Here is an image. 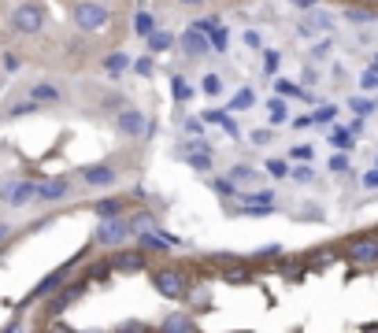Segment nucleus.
Masks as SVG:
<instances>
[{"label":"nucleus","instance_id":"1","mask_svg":"<svg viewBox=\"0 0 378 333\" xmlns=\"http://www.w3.org/2000/svg\"><path fill=\"white\" fill-rule=\"evenodd\" d=\"M193 271H197V267L164 263V267H153V271H148V282H153V289H156L164 300H171V304H186L189 289L204 278V274H193Z\"/></svg>","mask_w":378,"mask_h":333},{"label":"nucleus","instance_id":"2","mask_svg":"<svg viewBox=\"0 0 378 333\" xmlns=\"http://www.w3.org/2000/svg\"><path fill=\"white\" fill-rule=\"evenodd\" d=\"M134 237L130 230V219H101L93 230V244H101V249H126V241Z\"/></svg>","mask_w":378,"mask_h":333},{"label":"nucleus","instance_id":"3","mask_svg":"<svg viewBox=\"0 0 378 333\" xmlns=\"http://www.w3.org/2000/svg\"><path fill=\"white\" fill-rule=\"evenodd\" d=\"M108 263H112V271H119V274H148L153 271V255L141 252L137 244H130V249H115L112 255H108Z\"/></svg>","mask_w":378,"mask_h":333},{"label":"nucleus","instance_id":"4","mask_svg":"<svg viewBox=\"0 0 378 333\" xmlns=\"http://www.w3.org/2000/svg\"><path fill=\"white\" fill-rule=\"evenodd\" d=\"M12 26L19 34H41V26H45V8L37 4V0H26V4H19L12 12Z\"/></svg>","mask_w":378,"mask_h":333},{"label":"nucleus","instance_id":"5","mask_svg":"<svg viewBox=\"0 0 378 333\" xmlns=\"http://www.w3.org/2000/svg\"><path fill=\"white\" fill-rule=\"evenodd\" d=\"M85 289H89V282H85V278H74L71 285H63L60 293H56V296L49 300V318H56V315H63V311H67V307L74 304V300H78V296L85 293Z\"/></svg>","mask_w":378,"mask_h":333},{"label":"nucleus","instance_id":"6","mask_svg":"<svg viewBox=\"0 0 378 333\" xmlns=\"http://www.w3.org/2000/svg\"><path fill=\"white\" fill-rule=\"evenodd\" d=\"M0 200L12 204V208H23V204L37 200V181H30V178H23V181H8V186L0 189Z\"/></svg>","mask_w":378,"mask_h":333},{"label":"nucleus","instance_id":"7","mask_svg":"<svg viewBox=\"0 0 378 333\" xmlns=\"http://www.w3.org/2000/svg\"><path fill=\"white\" fill-rule=\"evenodd\" d=\"M74 26L85 30V34L108 26V8H101V4H78V8H74Z\"/></svg>","mask_w":378,"mask_h":333},{"label":"nucleus","instance_id":"8","mask_svg":"<svg viewBox=\"0 0 378 333\" xmlns=\"http://www.w3.org/2000/svg\"><path fill=\"white\" fill-rule=\"evenodd\" d=\"M115 130L123 137H141V134H148V123H145V115L137 111V107H126V111L115 115Z\"/></svg>","mask_w":378,"mask_h":333},{"label":"nucleus","instance_id":"9","mask_svg":"<svg viewBox=\"0 0 378 333\" xmlns=\"http://www.w3.org/2000/svg\"><path fill=\"white\" fill-rule=\"evenodd\" d=\"M74 263H78V260H71V263H63V267H60V271H52L49 278H41V282L34 285V293H30V300H41V296H49V293H56V289H60L63 282H67V274L74 271Z\"/></svg>","mask_w":378,"mask_h":333},{"label":"nucleus","instance_id":"10","mask_svg":"<svg viewBox=\"0 0 378 333\" xmlns=\"http://www.w3.org/2000/svg\"><path fill=\"white\" fill-rule=\"evenodd\" d=\"M82 181L93 189H108L119 181V174H115V167H108V163H93V167H82Z\"/></svg>","mask_w":378,"mask_h":333},{"label":"nucleus","instance_id":"11","mask_svg":"<svg viewBox=\"0 0 378 333\" xmlns=\"http://www.w3.org/2000/svg\"><path fill=\"white\" fill-rule=\"evenodd\" d=\"M226 178H230L241 192H256V189L264 186V174H260V170H252V167H245V163L230 167V174H226Z\"/></svg>","mask_w":378,"mask_h":333},{"label":"nucleus","instance_id":"12","mask_svg":"<svg viewBox=\"0 0 378 333\" xmlns=\"http://www.w3.org/2000/svg\"><path fill=\"white\" fill-rule=\"evenodd\" d=\"M63 197H71V178H49V181H37V200L45 204H56Z\"/></svg>","mask_w":378,"mask_h":333},{"label":"nucleus","instance_id":"13","mask_svg":"<svg viewBox=\"0 0 378 333\" xmlns=\"http://www.w3.org/2000/svg\"><path fill=\"white\" fill-rule=\"evenodd\" d=\"M212 300H215L212 285H208V282H204V278H200V282L189 289V296H186V307H189V315H200V311H208V307H212Z\"/></svg>","mask_w":378,"mask_h":333},{"label":"nucleus","instance_id":"14","mask_svg":"<svg viewBox=\"0 0 378 333\" xmlns=\"http://www.w3.org/2000/svg\"><path fill=\"white\" fill-rule=\"evenodd\" d=\"M338 255H341V249L327 244V249H311V252L304 255V263H308V271H327V267L338 263Z\"/></svg>","mask_w":378,"mask_h":333},{"label":"nucleus","instance_id":"15","mask_svg":"<svg viewBox=\"0 0 378 333\" xmlns=\"http://www.w3.org/2000/svg\"><path fill=\"white\" fill-rule=\"evenodd\" d=\"M178 45H182V52H186V56H193V60H200L204 52L212 48V41L204 37V34H197V30H186V34L178 37Z\"/></svg>","mask_w":378,"mask_h":333},{"label":"nucleus","instance_id":"16","mask_svg":"<svg viewBox=\"0 0 378 333\" xmlns=\"http://www.w3.org/2000/svg\"><path fill=\"white\" fill-rule=\"evenodd\" d=\"M93 211H96V219H123L126 215V197H104V200L93 204Z\"/></svg>","mask_w":378,"mask_h":333},{"label":"nucleus","instance_id":"17","mask_svg":"<svg viewBox=\"0 0 378 333\" xmlns=\"http://www.w3.org/2000/svg\"><path fill=\"white\" fill-rule=\"evenodd\" d=\"M160 333H200V326L193 322L189 311H178V315H171L164 322V330H160Z\"/></svg>","mask_w":378,"mask_h":333},{"label":"nucleus","instance_id":"18","mask_svg":"<svg viewBox=\"0 0 378 333\" xmlns=\"http://www.w3.org/2000/svg\"><path fill=\"white\" fill-rule=\"evenodd\" d=\"M130 230H134V237H141V233H153V230H160V219L153 211H134L130 215Z\"/></svg>","mask_w":378,"mask_h":333},{"label":"nucleus","instance_id":"19","mask_svg":"<svg viewBox=\"0 0 378 333\" xmlns=\"http://www.w3.org/2000/svg\"><path fill=\"white\" fill-rule=\"evenodd\" d=\"M101 67L112 74V78H119V74H123L126 67H134V63H130V56H126V52H112V56H104Z\"/></svg>","mask_w":378,"mask_h":333},{"label":"nucleus","instance_id":"20","mask_svg":"<svg viewBox=\"0 0 378 333\" xmlns=\"http://www.w3.org/2000/svg\"><path fill=\"white\" fill-rule=\"evenodd\" d=\"M30 100H34V104H56L60 89H56V85H49V82H37L34 89H30Z\"/></svg>","mask_w":378,"mask_h":333},{"label":"nucleus","instance_id":"21","mask_svg":"<svg viewBox=\"0 0 378 333\" xmlns=\"http://www.w3.org/2000/svg\"><path fill=\"white\" fill-rule=\"evenodd\" d=\"M275 89L282 93V96H293V100H308V104L316 100V96H311V93L304 89V85H297V82H286V78H282V82H275Z\"/></svg>","mask_w":378,"mask_h":333},{"label":"nucleus","instance_id":"22","mask_svg":"<svg viewBox=\"0 0 378 333\" xmlns=\"http://www.w3.org/2000/svg\"><path fill=\"white\" fill-rule=\"evenodd\" d=\"M208 186H212V192H215V197H223V200H230V197H241V189H237L230 178H212Z\"/></svg>","mask_w":378,"mask_h":333},{"label":"nucleus","instance_id":"23","mask_svg":"<svg viewBox=\"0 0 378 333\" xmlns=\"http://www.w3.org/2000/svg\"><path fill=\"white\" fill-rule=\"evenodd\" d=\"M134 34H137V37H153V34H156V19L148 15V12H137V15H134Z\"/></svg>","mask_w":378,"mask_h":333},{"label":"nucleus","instance_id":"24","mask_svg":"<svg viewBox=\"0 0 378 333\" xmlns=\"http://www.w3.org/2000/svg\"><path fill=\"white\" fill-rule=\"evenodd\" d=\"M175 48V34H167V30H156L153 37H148V52H167Z\"/></svg>","mask_w":378,"mask_h":333},{"label":"nucleus","instance_id":"25","mask_svg":"<svg viewBox=\"0 0 378 333\" xmlns=\"http://www.w3.org/2000/svg\"><path fill=\"white\" fill-rule=\"evenodd\" d=\"M252 104H256V93L252 89H237L234 100H230V111H248Z\"/></svg>","mask_w":378,"mask_h":333},{"label":"nucleus","instance_id":"26","mask_svg":"<svg viewBox=\"0 0 378 333\" xmlns=\"http://www.w3.org/2000/svg\"><path fill=\"white\" fill-rule=\"evenodd\" d=\"M286 156L297 159V163H311V159H316V148H311V145H293Z\"/></svg>","mask_w":378,"mask_h":333},{"label":"nucleus","instance_id":"27","mask_svg":"<svg viewBox=\"0 0 378 333\" xmlns=\"http://www.w3.org/2000/svg\"><path fill=\"white\" fill-rule=\"evenodd\" d=\"M171 93H175V100H189V96H193L189 82L182 78V74H175V78H171Z\"/></svg>","mask_w":378,"mask_h":333},{"label":"nucleus","instance_id":"28","mask_svg":"<svg viewBox=\"0 0 378 333\" xmlns=\"http://www.w3.org/2000/svg\"><path fill=\"white\" fill-rule=\"evenodd\" d=\"M208 41H212V48H215V52H226V45H230V30H226V26L212 30V34H208Z\"/></svg>","mask_w":378,"mask_h":333},{"label":"nucleus","instance_id":"29","mask_svg":"<svg viewBox=\"0 0 378 333\" xmlns=\"http://www.w3.org/2000/svg\"><path fill=\"white\" fill-rule=\"evenodd\" d=\"M189 30H197V34H204V37H208L212 34V30H219V19H215V15H204V19H193V26Z\"/></svg>","mask_w":378,"mask_h":333},{"label":"nucleus","instance_id":"30","mask_svg":"<svg viewBox=\"0 0 378 333\" xmlns=\"http://www.w3.org/2000/svg\"><path fill=\"white\" fill-rule=\"evenodd\" d=\"M200 89L208 93V96H219V93H223V78H219V74H204Z\"/></svg>","mask_w":378,"mask_h":333},{"label":"nucleus","instance_id":"31","mask_svg":"<svg viewBox=\"0 0 378 333\" xmlns=\"http://www.w3.org/2000/svg\"><path fill=\"white\" fill-rule=\"evenodd\" d=\"M349 107H352V111L363 119V115H371V111H375V100H367V96H352V100H349Z\"/></svg>","mask_w":378,"mask_h":333},{"label":"nucleus","instance_id":"32","mask_svg":"<svg viewBox=\"0 0 378 333\" xmlns=\"http://www.w3.org/2000/svg\"><path fill=\"white\" fill-rule=\"evenodd\" d=\"M330 141H334V145H338L341 152H345V148H352V145H356V137H352V134L341 126V130H334V134H330Z\"/></svg>","mask_w":378,"mask_h":333},{"label":"nucleus","instance_id":"33","mask_svg":"<svg viewBox=\"0 0 378 333\" xmlns=\"http://www.w3.org/2000/svg\"><path fill=\"white\" fill-rule=\"evenodd\" d=\"M345 19L349 23H371L375 12H367V8H345Z\"/></svg>","mask_w":378,"mask_h":333},{"label":"nucleus","instance_id":"34","mask_svg":"<svg viewBox=\"0 0 378 333\" xmlns=\"http://www.w3.org/2000/svg\"><path fill=\"white\" fill-rule=\"evenodd\" d=\"M308 23H311V30H330V26H334V19H330L327 12H311Z\"/></svg>","mask_w":378,"mask_h":333},{"label":"nucleus","instance_id":"35","mask_svg":"<svg viewBox=\"0 0 378 333\" xmlns=\"http://www.w3.org/2000/svg\"><path fill=\"white\" fill-rule=\"evenodd\" d=\"M134 71L141 74V78H148V74L156 71V60H153V56H141V60H134Z\"/></svg>","mask_w":378,"mask_h":333},{"label":"nucleus","instance_id":"36","mask_svg":"<svg viewBox=\"0 0 378 333\" xmlns=\"http://www.w3.org/2000/svg\"><path fill=\"white\" fill-rule=\"evenodd\" d=\"M278 255H282V244H267V249H260V252H252V260H278Z\"/></svg>","mask_w":378,"mask_h":333},{"label":"nucleus","instance_id":"37","mask_svg":"<svg viewBox=\"0 0 378 333\" xmlns=\"http://www.w3.org/2000/svg\"><path fill=\"white\" fill-rule=\"evenodd\" d=\"M267 111H271V123H286V104L282 100H267Z\"/></svg>","mask_w":378,"mask_h":333},{"label":"nucleus","instance_id":"38","mask_svg":"<svg viewBox=\"0 0 378 333\" xmlns=\"http://www.w3.org/2000/svg\"><path fill=\"white\" fill-rule=\"evenodd\" d=\"M330 170H334V174H345V170H349V152L330 156Z\"/></svg>","mask_w":378,"mask_h":333},{"label":"nucleus","instance_id":"39","mask_svg":"<svg viewBox=\"0 0 378 333\" xmlns=\"http://www.w3.org/2000/svg\"><path fill=\"white\" fill-rule=\"evenodd\" d=\"M334 115H338V107H319V111H316V126H330L334 123Z\"/></svg>","mask_w":378,"mask_h":333},{"label":"nucleus","instance_id":"40","mask_svg":"<svg viewBox=\"0 0 378 333\" xmlns=\"http://www.w3.org/2000/svg\"><path fill=\"white\" fill-rule=\"evenodd\" d=\"M267 174H275V178H286V174H289V167L282 163V159H267Z\"/></svg>","mask_w":378,"mask_h":333},{"label":"nucleus","instance_id":"41","mask_svg":"<svg viewBox=\"0 0 378 333\" xmlns=\"http://www.w3.org/2000/svg\"><path fill=\"white\" fill-rule=\"evenodd\" d=\"M271 141H275V130H252V145L264 148V145H271Z\"/></svg>","mask_w":378,"mask_h":333},{"label":"nucleus","instance_id":"42","mask_svg":"<svg viewBox=\"0 0 378 333\" xmlns=\"http://www.w3.org/2000/svg\"><path fill=\"white\" fill-rule=\"evenodd\" d=\"M330 48H334V41H330V37H327V41H319V45H311V60H323Z\"/></svg>","mask_w":378,"mask_h":333},{"label":"nucleus","instance_id":"43","mask_svg":"<svg viewBox=\"0 0 378 333\" xmlns=\"http://www.w3.org/2000/svg\"><path fill=\"white\" fill-rule=\"evenodd\" d=\"M182 130H186V134H193V137H200V130H204V119H186V123H182Z\"/></svg>","mask_w":378,"mask_h":333},{"label":"nucleus","instance_id":"44","mask_svg":"<svg viewBox=\"0 0 378 333\" xmlns=\"http://www.w3.org/2000/svg\"><path fill=\"white\" fill-rule=\"evenodd\" d=\"M316 126V115H300V119H293V130H311Z\"/></svg>","mask_w":378,"mask_h":333},{"label":"nucleus","instance_id":"45","mask_svg":"<svg viewBox=\"0 0 378 333\" xmlns=\"http://www.w3.org/2000/svg\"><path fill=\"white\" fill-rule=\"evenodd\" d=\"M19 67H23V63H19V56H15V52H8V56H4V71H8V74H15Z\"/></svg>","mask_w":378,"mask_h":333},{"label":"nucleus","instance_id":"46","mask_svg":"<svg viewBox=\"0 0 378 333\" xmlns=\"http://www.w3.org/2000/svg\"><path fill=\"white\" fill-rule=\"evenodd\" d=\"M245 45H248V48H264V37L256 34V30H248V34H245Z\"/></svg>","mask_w":378,"mask_h":333},{"label":"nucleus","instance_id":"47","mask_svg":"<svg viewBox=\"0 0 378 333\" xmlns=\"http://www.w3.org/2000/svg\"><path fill=\"white\" fill-rule=\"evenodd\" d=\"M289 174H293V181H311V167H293Z\"/></svg>","mask_w":378,"mask_h":333},{"label":"nucleus","instance_id":"48","mask_svg":"<svg viewBox=\"0 0 378 333\" xmlns=\"http://www.w3.org/2000/svg\"><path fill=\"white\" fill-rule=\"evenodd\" d=\"M360 85H363V89H378V74H375V71H367L363 78H360Z\"/></svg>","mask_w":378,"mask_h":333},{"label":"nucleus","instance_id":"49","mask_svg":"<svg viewBox=\"0 0 378 333\" xmlns=\"http://www.w3.org/2000/svg\"><path fill=\"white\" fill-rule=\"evenodd\" d=\"M264 60H267V67H264V71H267V74H275V71H278V52L271 48V52H267Z\"/></svg>","mask_w":378,"mask_h":333},{"label":"nucleus","instance_id":"50","mask_svg":"<svg viewBox=\"0 0 378 333\" xmlns=\"http://www.w3.org/2000/svg\"><path fill=\"white\" fill-rule=\"evenodd\" d=\"M34 107H37L34 100H23V104H15V107H12V115H30Z\"/></svg>","mask_w":378,"mask_h":333},{"label":"nucleus","instance_id":"51","mask_svg":"<svg viewBox=\"0 0 378 333\" xmlns=\"http://www.w3.org/2000/svg\"><path fill=\"white\" fill-rule=\"evenodd\" d=\"M200 119H204V123H219V126H223V119H226V111H204Z\"/></svg>","mask_w":378,"mask_h":333},{"label":"nucleus","instance_id":"52","mask_svg":"<svg viewBox=\"0 0 378 333\" xmlns=\"http://www.w3.org/2000/svg\"><path fill=\"white\" fill-rule=\"evenodd\" d=\"M363 189H378V170H367L363 174Z\"/></svg>","mask_w":378,"mask_h":333},{"label":"nucleus","instance_id":"53","mask_svg":"<svg viewBox=\"0 0 378 333\" xmlns=\"http://www.w3.org/2000/svg\"><path fill=\"white\" fill-rule=\"evenodd\" d=\"M223 130H226V134H230V137H237V123L230 119V115H226V119H223Z\"/></svg>","mask_w":378,"mask_h":333},{"label":"nucleus","instance_id":"54","mask_svg":"<svg viewBox=\"0 0 378 333\" xmlns=\"http://www.w3.org/2000/svg\"><path fill=\"white\" fill-rule=\"evenodd\" d=\"M316 82H319V71L308 67V71H304V85H316Z\"/></svg>","mask_w":378,"mask_h":333},{"label":"nucleus","instance_id":"55","mask_svg":"<svg viewBox=\"0 0 378 333\" xmlns=\"http://www.w3.org/2000/svg\"><path fill=\"white\" fill-rule=\"evenodd\" d=\"M8 237H12V226H8V222H0V244H4Z\"/></svg>","mask_w":378,"mask_h":333},{"label":"nucleus","instance_id":"56","mask_svg":"<svg viewBox=\"0 0 378 333\" xmlns=\"http://www.w3.org/2000/svg\"><path fill=\"white\" fill-rule=\"evenodd\" d=\"M0 333H23V326H19V322H12V326H4Z\"/></svg>","mask_w":378,"mask_h":333},{"label":"nucleus","instance_id":"57","mask_svg":"<svg viewBox=\"0 0 378 333\" xmlns=\"http://www.w3.org/2000/svg\"><path fill=\"white\" fill-rule=\"evenodd\" d=\"M297 8H304V12H311V4H316V0H293Z\"/></svg>","mask_w":378,"mask_h":333},{"label":"nucleus","instance_id":"58","mask_svg":"<svg viewBox=\"0 0 378 333\" xmlns=\"http://www.w3.org/2000/svg\"><path fill=\"white\" fill-rule=\"evenodd\" d=\"M178 4H186V8H197V4H204V0H178Z\"/></svg>","mask_w":378,"mask_h":333},{"label":"nucleus","instance_id":"59","mask_svg":"<svg viewBox=\"0 0 378 333\" xmlns=\"http://www.w3.org/2000/svg\"><path fill=\"white\" fill-rule=\"evenodd\" d=\"M371 71H375V74H378V56H375V60H371Z\"/></svg>","mask_w":378,"mask_h":333},{"label":"nucleus","instance_id":"60","mask_svg":"<svg viewBox=\"0 0 378 333\" xmlns=\"http://www.w3.org/2000/svg\"><path fill=\"white\" fill-rule=\"evenodd\" d=\"M375 170H378V159H375Z\"/></svg>","mask_w":378,"mask_h":333}]
</instances>
